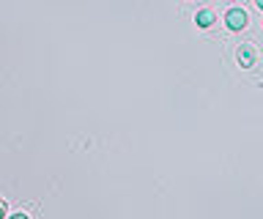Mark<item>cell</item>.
Segmentation results:
<instances>
[{
    "label": "cell",
    "mask_w": 263,
    "mask_h": 219,
    "mask_svg": "<svg viewBox=\"0 0 263 219\" xmlns=\"http://www.w3.org/2000/svg\"><path fill=\"white\" fill-rule=\"evenodd\" d=\"M0 219H6V203L0 200Z\"/></svg>",
    "instance_id": "cell-4"
},
{
    "label": "cell",
    "mask_w": 263,
    "mask_h": 219,
    "mask_svg": "<svg viewBox=\"0 0 263 219\" xmlns=\"http://www.w3.org/2000/svg\"><path fill=\"white\" fill-rule=\"evenodd\" d=\"M255 58H258V52H255L252 44H241L236 50V61H238V66H241V69H252L255 66Z\"/></svg>",
    "instance_id": "cell-2"
},
{
    "label": "cell",
    "mask_w": 263,
    "mask_h": 219,
    "mask_svg": "<svg viewBox=\"0 0 263 219\" xmlns=\"http://www.w3.org/2000/svg\"><path fill=\"white\" fill-rule=\"evenodd\" d=\"M247 22H250V17H247V11L244 9H238V6H233V9H228V14H225V25L230 28V30H244L247 28Z\"/></svg>",
    "instance_id": "cell-1"
},
{
    "label": "cell",
    "mask_w": 263,
    "mask_h": 219,
    "mask_svg": "<svg viewBox=\"0 0 263 219\" xmlns=\"http://www.w3.org/2000/svg\"><path fill=\"white\" fill-rule=\"evenodd\" d=\"M8 219H28V214H14V216H8Z\"/></svg>",
    "instance_id": "cell-5"
},
{
    "label": "cell",
    "mask_w": 263,
    "mask_h": 219,
    "mask_svg": "<svg viewBox=\"0 0 263 219\" xmlns=\"http://www.w3.org/2000/svg\"><path fill=\"white\" fill-rule=\"evenodd\" d=\"M255 6H258V9L263 11V0H255Z\"/></svg>",
    "instance_id": "cell-6"
},
{
    "label": "cell",
    "mask_w": 263,
    "mask_h": 219,
    "mask_svg": "<svg viewBox=\"0 0 263 219\" xmlns=\"http://www.w3.org/2000/svg\"><path fill=\"white\" fill-rule=\"evenodd\" d=\"M214 19H217V17H214V11H211V9H200V11H197V17H195L197 28H211V25H214Z\"/></svg>",
    "instance_id": "cell-3"
}]
</instances>
